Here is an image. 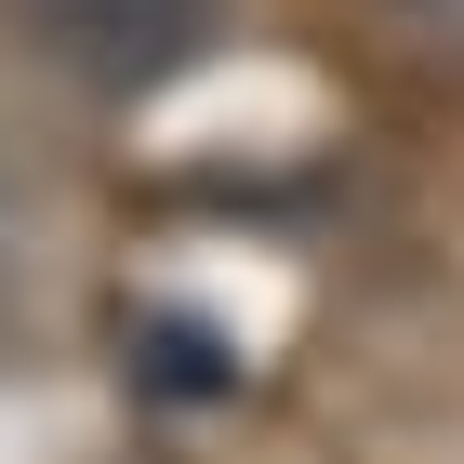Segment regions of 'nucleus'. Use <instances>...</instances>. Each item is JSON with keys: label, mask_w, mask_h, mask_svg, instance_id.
I'll list each match as a JSON object with an SVG mask.
<instances>
[{"label": "nucleus", "mask_w": 464, "mask_h": 464, "mask_svg": "<svg viewBox=\"0 0 464 464\" xmlns=\"http://www.w3.org/2000/svg\"><path fill=\"white\" fill-rule=\"evenodd\" d=\"M14 266H27V173H14V146H0V292H14Z\"/></svg>", "instance_id": "obj_3"}, {"label": "nucleus", "mask_w": 464, "mask_h": 464, "mask_svg": "<svg viewBox=\"0 0 464 464\" xmlns=\"http://www.w3.org/2000/svg\"><path fill=\"white\" fill-rule=\"evenodd\" d=\"M372 27L398 53H425V67H464V0H372Z\"/></svg>", "instance_id": "obj_2"}, {"label": "nucleus", "mask_w": 464, "mask_h": 464, "mask_svg": "<svg viewBox=\"0 0 464 464\" xmlns=\"http://www.w3.org/2000/svg\"><path fill=\"white\" fill-rule=\"evenodd\" d=\"M27 40L93 93H146L213 40V0H27Z\"/></svg>", "instance_id": "obj_1"}]
</instances>
